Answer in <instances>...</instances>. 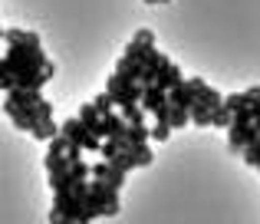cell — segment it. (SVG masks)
Wrapping results in <instances>:
<instances>
[{
  "mask_svg": "<svg viewBox=\"0 0 260 224\" xmlns=\"http://www.w3.org/2000/svg\"><path fill=\"white\" fill-rule=\"evenodd\" d=\"M211 125H214V129H231V125H234V112H231L228 106H217V109H214V119H211Z\"/></svg>",
  "mask_w": 260,
  "mask_h": 224,
  "instance_id": "e0dca14e",
  "label": "cell"
},
{
  "mask_svg": "<svg viewBox=\"0 0 260 224\" xmlns=\"http://www.w3.org/2000/svg\"><path fill=\"white\" fill-rule=\"evenodd\" d=\"M92 106H95V112H99V115H102V119H106V115H109V112H115V99H112V96H109V92H106V89H102V92H99V96H95V99H92Z\"/></svg>",
  "mask_w": 260,
  "mask_h": 224,
  "instance_id": "ac0fdd59",
  "label": "cell"
},
{
  "mask_svg": "<svg viewBox=\"0 0 260 224\" xmlns=\"http://www.w3.org/2000/svg\"><path fill=\"white\" fill-rule=\"evenodd\" d=\"M211 119H214V109H208V106L194 103V109H191V122H194L198 129H204V125H211Z\"/></svg>",
  "mask_w": 260,
  "mask_h": 224,
  "instance_id": "9a60e30c",
  "label": "cell"
},
{
  "mask_svg": "<svg viewBox=\"0 0 260 224\" xmlns=\"http://www.w3.org/2000/svg\"><path fill=\"white\" fill-rule=\"evenodd\" d=\"M125 175H128V172L115 168L112 162H95V165H92V178H95V181H106V185L115 188V191L125 185Z\"/></svg>",
  "mask_w": 260,
  "mask_h": 224,
  "instance_id": "ba28073f",
  "label": "cell"
},
{
  "mask_svg": "<svg viewBox=\"0 0 260 224\" xmlns=\"http://www.w3.org/2000/svg\"><path fill=\"white\" fill-rule=\"evenodd\" d=\"M79 119H83V125L89 129V132L102 139V115L95 112V106H92V103H86L83 109H79Z\"/></svg>",
  "mask_w": 260,
  "mask_h": 224,
  "instance_id": "5bb4252c",
  "label": "cell"
},
{
  "mask_svg": "<svg viewBox=\"0 0 260 224\" xmlns=\"http://www.w3.org/2000/svg\"><path fill=\"white\" fill-rule=\"evenodd\" d=\"M188 86H191V92H194V103L208 106V109H217V106H224V96H221L217 89H211V86L204 83L201 76H191Z\"/></svg>",
  "mask_w": 260,
  "mask_h": 224,
  "instance_id": "52a82bcc",
  "label": "cell"
},
{
  "mask_svg": "<svg viewBox=\"0 0 260 224\" xmlns=\"http://www.w3.org/2000/svg\"><path fill=\"white\" fill-rule=\"evenodd\" d=\"M161 63H165V53L148 50L145 56L139 59V83H142V86H155V83H158V70H161Z\"/></svg>",
  "mask_w": 260,
  "mask_h": 224,
  "instance_id": "8992f818",
  "label": "cell"
},
{
  "mask_svg": "<svg viewBox=\"0 0 260 224\" xmlns=\"http://www.w3.org/2000/svg\"><path fill=\"white\" fill-rule=\"evenodd\" d=\"M4 59H0V89H43L53 79L56 66L43 53L37 33L30 30H4Z\"/></svg>",
  "mask_w": 260,
  "mask_h": 224,
  "instance_id": "6da1fadb",
  "label": "cell"
},
{
  "mask_svg": "<svg viewBox=\"0 0 260 224\" xmlns=\"http://www.w3.org/2000/svg\"><path fill=\"white\" fill-rule=\"evenodd\" d=\"M191 122V112L188 109H178V106H172V129H184Z\"/></svg>",
  "mask_w": 260,
  "mask_h": 224,
  "instance_id": "ffe728a7",
  "label": "cell"
},
{
  "mask_svg": "<svg viewBox=\"0 0 260 224\" xmlns=\"http://www.w3.org/2000/svg\"><path fill=\"white\" fill-rule=\"evenodd\" d=\"M168 103L178 106V109H194V92H191V86H188V79H184L181 86H175L172 92H168Z\"/></svg>",
  "mask_w": 260,
  "mask_h": 224,
  "instance_id": "4fadbf2b",
  "label": "cell"
},
{
  "mask_svg": "<svg viewBox=\"0 0 260 224\" xmlns=\"http://www.w3.org/2000/svg\"><path fill=\"white\" fill-rule=\"evenodd\" d=\"M145 4H168V0H145Z\"/></svg>",
  "mask_w": 260,
  "mask_h": 224,
  "instance_id": "7402d4cb",
  "label": "cell"
},
{
  "mask_svg": "<svg viewBox=\"0 0 260 224\" xmlns=\"http://www.w3.org/2000/svg\"><path fill=\"white\" fill-rule=\"evenodd\" d=\"M128 122H125V115H122L119 109L115 112H109L106 119H102V142H109V139H128Z\"/></svg>",
  "mask_w": 260,
  "mask_h": 224,
  "instance_id": "9c48e42d",
  "label": "cell"
},
{
  "mask_svg": "<svg viewBox=\"0 0 260 224\" xmlns=\"http://www.w3.org/2000/svg\"><path fill=\"white\" fill-rule=\"evenodd\" d=\"M63 135L70 139V145H79L86 152V142H89V135H92V132L83 125V119H79V115H73V119L63 122Z\"/></svg>",
  "mask_w": 260,
  "mask_h": 224,
  "instance_id": "30bf717a",
  "label": "cell"
},
{
  "mask_svg": "<svg viewBox=\"0 0 260 224\" xmlns=\"http://www.w3.org/2000/svg\"><path fill=\"white\" fill-rule=\"evenodd\" d=\"M257 139H260V132H257L254 122H237V119H234V125L228 129V142H231V148H234V152H241V155H244V148H250Z\"/></svg>",
  "mask_w": 260,
  "mask_h": 224,
  "instance_id": "5b68a950",
  "label": "cell"
},
{
  "mask_svg": "<svg viewBox=\"0 0 260 224\" xmlns=\"http://www.w3.org/2000/svg\"><path fill=\"white\" fill-rule=\"evenodd\" d=\"M50 224H73V221L66 218L63 211H56V208H53V211H50Z\"/></svg>",
  "mask_w": 260,
  "mask_h": 224,
  "instance_id": "44dd1931",
  "label": "cell"
},
{
  "mask_svg": "<svg viewBox=\"0 0 260 224\" xmlns=\"http://www.w3.org/2000/svg\"><path fill=\"white\" fill-rule=\"evenodd\" d=\"M4 109L13 119L17 129H26L33 132L37 125L53 119V103H46L40 89H10L4 92Z\"/></svg>",
  "mask_w": 260,
  "mask_h": 224,
  "instance_id": "7a4b0ae2",
  "label": "cell"
},
{
  "mask_svg": "<svg viewBox=\"0 0 260 224\" xmlns=\"http://www.w3.org/2000/svg\"><path fill=\"white\" fill-rule=\"evenodd\" d=\"M161 106H168V92L161 86H145V96H142V109L145 112H158Z\"/></svg>",
  "mask_w": 260,
  "mask_h": 224,
  "instance_id": "7c38bea8",
  "label": "cell"
},
{
  "mask_svg": "<svg viewBox=\"0 0 260 224\" xmlns=\"http://www.w3.org/2000/svg\"><path fill=\"white\" fill-rule=\"evenodd\" d=\"M86 208H89V221L95 218H115L119 214V191L109 188L106 181H89V198H86Z\"/></svg>",
  "mask_w": 260,
  "mask_h": 224,
  "instance_id": "3957f363",
  "label": "cell"
},
{
  "mask_svg": "<svg viewBox=\"0 0 260 224\" xmlns=\"http://www.w3.org/2000/svg\"><path fill=\"white\" fill-rule=\"evenodd\" d=\"M106 92L115 99V106L119 109H125V106H132V103H142V96H145V86L142 83H132V79H122V76H109V83H106Z\"/></svg>",
  "mask_w": 260,
  "mask_h": 224,
  "instance_id": "277c9868",
  "label": "cell"
},
{
  "mask_svg": "<svg viewBox=\"0 0 260 224\" xmlns=\"http://www.w3.org/2000/svg\"><path fill=\"white\" fill-rule=\"evenodd\" d=\"M184 83V76H181V66L178 63H172V59L165 56V63H161V70H158V83L155 86H161L165 92H172L175 86H181Z\"/></svg>",
  "mask_w": 260,
  "mask_h": 224,
  "instance_id": "8fae6325",
  "label": "cell"
},
{
  "mask_svg": "<svg viewBox=\"0 0 260 224\" xmlns=\"http://www.w3.org/2000/svg\"><path fill=\"white\" fill-rule=\"evenodd\" d=\"M224 106H228L231 112H241V109H247V96H244V92H231V96H224Z\"/></svg>",
  "mask_w": 260,
  "mask_h": 224,
  "instance_id": "d6986e66",
  "label": "cell"
},
{
  "mask_svg": "<svg viewBox=\"0 0 260 224\" xmlns=\"http://www.w3.org/2000/svg\"><path fill=\"white\" fill-rule=\"evenodd\" d=\"M119 112L125 115L128 125H145V109H142V103H132V106H125V109H119Z\"/></svg>",
  "mask_w": 260,
  "mask_h": 224,
  "instance_id": "2e32d148",
  "label": "cell"
}]
</instances>
